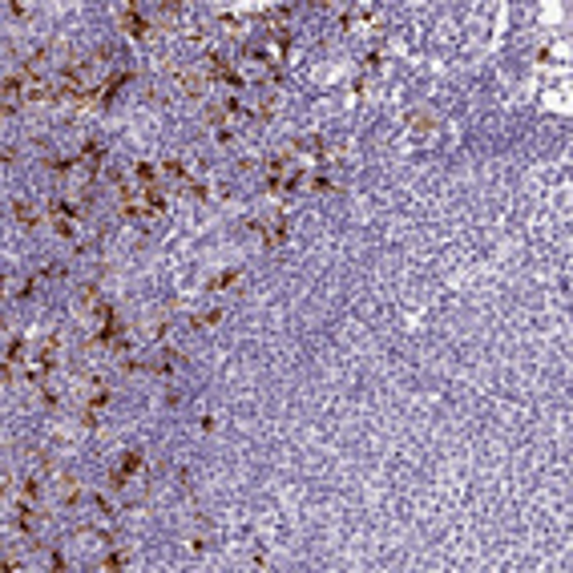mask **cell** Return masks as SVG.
Returning a JSON list of instances; mask_svg holds the SVG:
<instances>
[{
    "instance_id": "2",
    "label": "cell",
    "mask_w": 573,
    "mask_h": 573,
    "mask_svg": "<svg viewBox=\"0 0 573 573\" xmlns=\"http://www.w3.org/2000/svg\"><path fill=\"white\" fill-rule=\"evenodd\" d=\"M49 222L53 230L61 234V238H77V206L73 202H65V198H53V206H49Z\"/></svg>"
},
{
    "instance_id": "1",
    "label": "cell",
    "mask_w": 573,
    "mask_h": 573,
    "mask_svg": "<svg viewBox=\"0 0 573 573\" xmlns=\"http://www.w3.org/2000/svg\"><path fill=\"white\" fill-rule=\"evenodd\" d=\"M57 360H61V335H49V339H41L36 347H29V360H25V379L41 388V384L53 376Z\"/></svg>"
},
{
    "instance_id": "11",
    "label": "cell",
    "mask_w": 573,
    "mask_h": 573,
    "mask_svg": "<svg viewBox=\"0 0 573 573\" xmlns=\"http://www.w3.org/2000/svg\"><path fill=\"white\" fill-rule=\"evenodd\" d=\"M13 210H17V218L25 222V227H36V210L29 206V202H13Z\"/></svg>"
},
{
    "instance_id": "8",
    "label": "cell",
    "mask_w": 573,
    "mask_h": 573,
    "mask_svg": "<svg viewBox=\"0 0 573 573\" xmlns=\"http://www.w3.org/2000/svg\"><path fill=\"white\" fill-rule=\"evenodd\" d=\"M121 565H130V553H126V549H114V553H105L97 561V569H121Z\"/></svg>"
},
{
    "instance_id": "5",
    "label": "cell",
    "mask_w": 573,
    "mask_h": 573,
    "mask_svg": "<svg viewBox=\"0 0 573 573\" xmlns=\"http://www.w3.org/2000/svg\"><path fill=\"white\" fill-rule=\"evenodd\" d=\"M121 25H126V33H130V36H137V41H142V36H146L149 29H154V25H149V20L142 17L137 8H133V4L126 8V13H121Z\"/></svg>"
},
{
    "instance_id": "4",
    "label": "cell",
    "mask_w": 573,
    "mask_h": 573,
    "mask_svg": "<svg viewBox=\"0 0 573 573\" xmlns=\"http://www.w3.org/2000/svg\"><path fill=\"white\" fill-rule=\"evenodd\" d=\"M20 101H25V73H17V77L4 81V114H13Z\"/></svg>"
},
{
    "instance_id": "13",
    "label": "cell",
    "mask_w": 573,
    "mask_h": 573,
    "mask_svg": "<svg viewBox=\"0 0 573 573\" xmlns=\"http://www.w3.org/2000/svg\"><path fill=\"white\" fill-rule=\"evenodd\" d=\"M218 319H222V311H206V315H198L194 319V328H214Z\"/></svg>"
},
{
    "instance_id": "6",
    "label": "cell",
    "mask_w": 573,
    "mask_h": 573,
    "mask_svg": "<svg viewBox=\"0 0 573 573\" xmlns=\"http://www.w3.org/2000/svg\"><path fill=\"white\" fill-rule=\"evenodd\" d=\"M36 525H41L36 505H33V501H20V505H17V529H20V533H36Z\"/></svg>"
},
{
    "instance_id": "3",
    "label": "cell",
    "mask_w": 573,
    "mask_h": 573,
    "mask_svg": "<svg viewBox=\"0 0 573 573\" xmlns=\"http://www.w3.org/2000/svg\"><path fill=\"white\" fill-rule=\"evenodd\" d=\"M105 404H109V388L97 379V388H93V396L85 400V412H81V420L85 424H97L101 416H105Z\"/></svg>"
},
{
    "instance_id": "10",
    "label": "cell",
    "mask_w": 573,
    "mask_h": 573,
    "mask_svg": "<svg viewBox=\"0 0 573 573\" xmlns=\"http://www.w3.org/2000/svg\"><path fill=\"white\" fill-rule=\"evenodd\" d=\"M41 497V476H25L20 480V501H36Z\"/></svg>"
},
{
    "instance_id": "7",
    "label": "cell",
    "mask_w": 573,
    "mask_h": 573,
    "mask_svg": "<svg viewBox=\"0 0 573 573\" xmlns=\"http://www.w3.org/2000/svg\"><path fill=\"white\" fill-rule=\"evenodd\" d=\"M137 468H142V452L133 448L130 457H121V464L114 468V485H126V480H130V476L137 473Z\"/></svg>"
},
{
    "instance_id": "9",
    "label": "cell",
    "mask_w": 573,
    "mask_h": 573,
    "mask_svg": "<svg viewBox=\"0 0 573 573\" xmlns=\"http://www.w3.org/2000/svg\"><path fill=\"white\" fill-rule=\"evenodd\" d=\"M57 492H61V497H65L69 505H73V501H81V485H77V480H73V476H61V485H57Z\"/></svg>"
},
{
    "instance_id": "12",
    "label": "cell",
    "mask_w": 573,
    "mask_h": 573,
    "mask_svg": "<svg viewBox=\"0 0 573 573\" xmlns=\"http://www.w3.org/2000/svg\"><path fill=\"white\" fill-rule=\"evenodd\" d=\"M234 278H238V271H222V275H214L210 278V291H222V287H227V283H234Z\"/></svg>"
}]
</instances>
